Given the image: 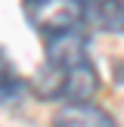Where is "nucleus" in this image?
I'll use <instances>...</instances> for the list:
<instances>
[{
  "label": "nucleus",
  "instance_id": "obj_1",
  "mask_svg": "<svg viewBox=\"0 0 124 127\" xmlns=\"http://www.w3.org/2000/svg\"><path fill=\"white\" fill-rule=\"evenodd\" d=\"M99 90V71L81 31L43 40V65L34 74V93L53 102H90Z\"/></svg>",
  "mask_w": 124,
  "mask_h": 127
},
{
  "label": "nucleus",
  "instance_id": "obj_4",
  "mask_svg": "<svg viewBox=\"0 0 124 127\" xmlns=\"http://www.w3.org/2000/svg\"><path fill=\"white\" fill-rule=\"evenodd\" d=\"M84 22L105 34H124V0H87Z\"/></svg>",
  "mask_w": 124,
  "mask_h": 127
},
{
  "label": "nucleus",
  "instance_id": "obj_3",
  "mask_svg": "<svg viewBox=\"0 0 124 127\" xmlns=\"http://www.w3.org/2000/svg\"><path fill=\"white\" fill-rule=\"evenodd\" d=\"M50 127H118L109 112H102L93 102H65L53 115Z\"/></svg>",
  "mask_w": 124,
  "mask_h": 127
},
{
  "label": "nucleus",
  "instance_id": "obj_5",
  "mask_svg": "<svg viewBox=\"0 0 124 127\" xmlns=\"http://www.w3.org/2000/svg\"><path fill=\"white\" fill-rule=\"evenodd\" d=\"M25 90H28L25 78L19 74L16 62L6 56V50L0 47V105H12V102H19V99L25 96Z\"/></svg>",
  "mask_w": 124,
  "mask_h": 127
},
{
  "label": "nucleus",
  "instance_id": "obj_2",
  "mask_svg": "<svg viewBox=\"0 0 124 127\" xmlns=\"http://www.w3.org/2000/svg\"><path fill=\"white\" fill-rule=\"evenodd\" d=\"M22 9L28 25L43 40L81 31L84 25V6L78 0H22Z\"/></svg>",
  "mask_w": 124,
  "mask_h": 127
}]
</instances>
